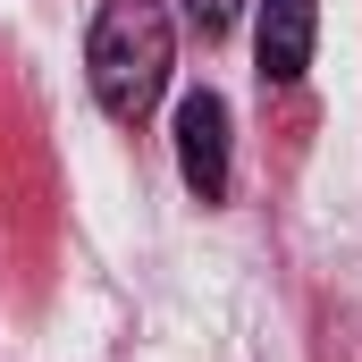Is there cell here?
Masks as SVG:
<instances>
[{"label":"cell","mask_w":362,"mask_h":362,"mask_svg":"<svg viewBox=\"0 0 362 362\" xmlns=\"http://www.w3.org/2000/svg\"><path fill=\"white\" fill-rule=\"evenodd\" d=\"M185 17H194V34H228L245 17V0H185Z\"/></svg>","instance_id":"obj_4"},{"label":"cell","mask_w":362,"mask_h":362,"mask_svg":"<svg viewBox=\"0 0 362 362\" xmlns=\"http://www.w3.org/2000/svg\"><path fill=\"white\" fill-rule=\"evenodd\" d=\"M169 68H177V25L160 0H101L85 34V76L93 101L118 118V127H144L169 93Z\"/></svg>","instance_id":"obj_1"},{"label":"cell","mask_w":362,"mask_h":362,"mask_svg":"<svg viewBox=\"0 0 362 362\" xmlns=\"http://www.w3.org/2000/svg\"><path fill=\"white\" fill-rule=\"evenodd\" d=\"M312 34H320V0H253L262 85H295V76L312 68Z\"/></svg>","instance_id":"obj_3"},{"label":"cell","mask_w":362,"mask_h":362,"mask_svg":"<svg viewBox=\"0 0 362 362\" xmlns=\"http://www.w3.org/2000/svg\"><path fill=\"white\" fill-rule=\"evenodd\" d=\"M177 177L194 202H228V185H236V118L211 85L177 101Z\"/></svg>","instance_id":"obj_2"}]
</instances>
